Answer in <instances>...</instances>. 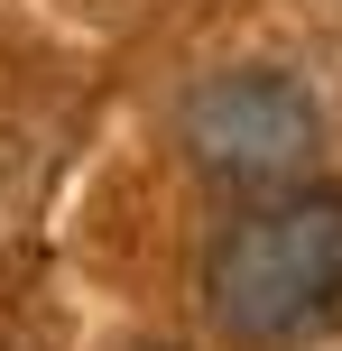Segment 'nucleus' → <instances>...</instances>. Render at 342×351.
Listing matches in <instances>:
<instances>
[{"label": "nucleus", "mask_w": 342, "mask_h": 351, "mask_svg": "<svg viewBox=\"0 0 342 351\" xmlns=\"http://www.w3.org/2000/svg\"><path fill=\"white\" fill-rule=\"evenodd\" d=\"M176 148L195 158L213 185H287V176L315 167L324 148V111L296 74L278 65H232V74H204L195 93L176 102Z\"/></svg>", "instance_id": "2"}, {"label": "nucleus", "mask_w": 342, "mask_h": 351, "mask_svg": "<svg viewBox=\"0 0 342 351\" xmlns=\"http://www.w3.org/2000/svg\"><path fill=\"white\" fill-rule=\"evenodd\" d=\"M204 305L232 342H296L342 315V185H296L232 213L204 250Z\"/></svg>", "instance_id": "1"}]
</instances>
